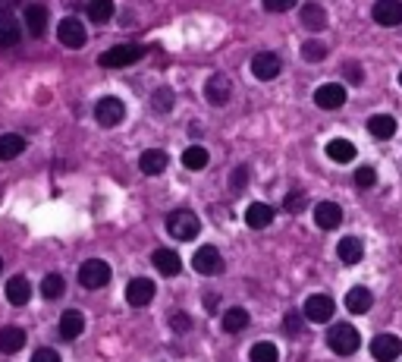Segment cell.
Returning <instances> with one entry per match:
<instances>
[{"label":"cell","mask_w":402,"mask_h":362,"mask_svg":"<svg viewBox=\"0 0 402 362\" xmlns=\"http://www.w3.org/2000/svg\"><path fill=\"white\" fill-rule=\"evenodd\" d=\"M402 353V340L396 334H377L374 340H371V356H374L377 362H393L399 359Z\"/></svg>","instance_id":"cell-8"},{"label":"cell","mask_w":402,"mask_h":362,"mask_svg":"<svg viewBox=\"0 0 402 362\" xmlns=\"http://www.w3.org/2000/svg\"><path fill=\"white\" fill-rule=\"evenodd\" d=\"M314 104L318 108H324V110H336V108H343L345 104V89L339 82H327V85H320L318 92H314Z\"/></svg>","instance_id":"cell-14"},{"label":"cell","mask_w":402,"mask_h":362,"mask_svg":"<svg viewBox=\"0 0 402 362\" xmlns=\"http://www.w3.org/2000/svg\"><path fill=\"white\" fill-rule=\"evenodd\" d=\"M173 328L176 331H188V328H192V321H188L186 312H176V315H173Z\"/></svg>","instance_id":"cell-42"},{"label":"cell","mask_w":402,"mask_h":362,"mask_svg":"<svg viewBox=\"0 0 402 362\" xmlns=\"http://www.w3.org/2000/svg\"><path fill=\"white\" fill-rule=\"evenodd\" d=\"M336 255H339V261H345V265H358L364 255V242L358 240V236H343L336 246Z\"/></svg>","instance_id":"cell-19"},{"label":"cell","mask_w":402,"mask_h":362,"mask_svg":"<svg viewBox=\"0 0 402 362\" xmlns=\"http://www.w3.org/2000/svg\"><path fill=\"white\" fill-rule=\"evenodd\" d=\"M276 359H280V353H276V343L261 340V343H255V347H251V362H276Z\"/></svg>","instance_id":"cell-34"},{"label":"cell","mask_w":402,"mask_h":362,"mask_svg":"<svg viewBox=\"0 0 402 362\" xmlns=\"http://www.w3.org/2000/svg\"><path fill=\"white\" fill-rule=\"evenodd\" d=\"M57 38H60L66 48L79 51V48H85L88 35H85V26H82L79 20H63V22H60V29H57Z\"/></svg>","instance_id":"cell-12"},{"label":"cell","mask_w":402,"mask_h":362,"mask_svg":"<svg viewBox=\"0 0 402 362\" xmlns=\"http://www.w3.org/2000/svg\"><path fill=\"white\" fill-rule=\"evenodd\" d=\"M295 3H299V0H264V10H267V13H286Z\"/></svg>","instance_id":"cell-38"},{"label":"cell","mask_w":402,"mask_h":362,"mask_svg":"<svg viewBox=\"0 0 402 362\" xmlns=\"http://www.w3.org/2000/svg\"><path fill=\"white\" fill-rule=\"evenodd\" d=\"M314 224H318L320 230H336L339 224H343V208H339L336 202L314 205Z\"/></svg>","instance_id":"cell-15"},{"label":"cell","mask_w":402,"mask_h":362,"mask_svg":"<svg viewBox=\"0 0 402 362\" xmlns=\"http://www.w3.org/2000/svg\"><path fill=\"white\" fill-rule=\"evenodd\" d=\"M79 284L88 290H100L104 284H110V265L104 259H88L79 268Z\"/></svg>","instance_id":"cell-3"},{"label":"cell","mask_w":402,"mask_h":362,"mask_svg":"<svg viewBox=\"0 0 402 362\" xmlns=\"http://www.w3.org/2000/svg\"><path fill=\"white\" fill-rule=\"evenodd\" d=\"M302 57H305V60L327 57V45H320V41H305V45H302Z\"/></svg>","instance_id":"cell-35"},{"label":"cell","mask_w":402,"mask_h":362,"mask_svg":"<svg viewBox=\"0 0 402 362\" xmlns=\"http://www.w3.org/2000/svg\"><path fill=\"white\" fill-rule=\"evenodd\" d=\"M170 164V158L163 152H157V148H151V152H142V158H138V167H142V173H148V177H157V173H163Z\"/></svg>","instance_id":"cell-20"},{"label":"cell","mask_w":402,"mask_h":362,"mask_svg":"<svg viewBox=\"0 0 402 362\" xmlns=\"http://www.w3.org/2000/svg\"><path fill=\"white\" fill-rule=\"evenodd\" d=\"M123 117H126V104L119 101V98H100V101L94 104V120L107 129L117 126Z\"/></svg>","instance_id":"cell-6"},{"label":"cell","mask_w":402,"mask_h":362,"mask_svg":"<svg viewBox=\"0 0 402 362\" xmlns=\"http://www.w3.org/2000/svg\"><path fill=\"white\" fill-rule=\"evenodd\" d=\"M245 324H248V312H245V309H239V305H236V309H226L223 312V331L239 334Z\"/></svg>","instance_id":"cell-30"},{"label":"cell","mask_w":402,"mask_h":362,"mask_svg":"<svg viewBox=\"0 0 402 362\" xmlns=\"http://www.w3.org/2000/svg\"><path fill=\"white\" fill-rule=\"evenodd\" d=\"M0 271H3V261H0Z\"/></svg>","instance_id":"cell-47"},{"label":"cell","mask_w":402,"mask_h":362,"mask_svg":"<svg viewBox=\"0 0 402 362\" xmlns=\"http://www.w3.org/2000/svg\"><path fill=\"white\" fill-rule=\"evenodd\" d=\"M6 299H10L13 305H25L31 299V284L22 277V274L6 280Z\"/></svg>","instance_id":"cell-22"},{"label":"cell","mask_w":402,"mask_h":362,"mask_svg":"<svg viewBox=\"0 0 402 362\" xmlns=\"http://www.w3.org/2000/svg\"><path fill=\"white\" fill-rule=\"evenodd\" d=\"M170 104H173V92H170V89H161V92L154 95V101H151V108L161 110V114H167Z\"/></svg>","instance_id":"cell-37"},{"label":"cell","mask_w":402,"mask_h":362,"mask_svg":"<svg viewBox=\"0 0 402 362\" xmlns=\"http://www.w3.org/2000/svg\"><path fill=\"white\" fill-rule=\"evenodd\" d=\"M371 305H374V296H371L368 287H352V290L345 293V309H349L352 315H364Z\"/></svg>","instance_id":"cell-17"},{"label":"cell","mask_w":402,"mask_h":362,"mask_svg":"<svg viewBox=\"0 0 402 362\" xmlns=\"http://www.w3.org/2000/svg\"><path fill=\"white\" fill-rule=\"evenodd\" d=\"M399 85H402V73H399Z\"/></svg>","instance_id":"cell-46"},{"label":"cell","mask_w":402,"mask_h":362,"mask_svg":"<svg viewBox=\"0 0 402 362\" xmlns=\"http://www.w3.org/2000/svg\"><path fill=\"white\" fill-rule=\"evenodd\" d=\"M345 79H349L352 85L362 82V70H358V64H349V66H345Z\"/></svg>","instance_id":"cell-43"},{"label":"cell","mask_w":402,"mask_h":362,"mask_svg":"<svg viewBox=\"0 0 402 362\" xmlns=\"http://www.w3.org/2000/svg\"><path fill=\"white\" fill-rule=\"evenodd\" d=\"M167 230H170V236H176V240H195L201 224L192 211H173V215L167 217Z\"/></svg>","instance_id":"cell-4"},{"label":"cell","mask_w":402,"mask_h":362,"mask_svg":"<svg viewBox=\"0 0 402 362\" xmlns=\"http://www.w3.org/2000/svg\"><path fill=\"white\" fill-rule=\"evenodd\" d=\"M110 16H113V0H91V3H88V20L91 22L104 26Z\"/></svg>","instance_id":"cell-31"},{"label":"cell","mask_w":402,"mask_h":362,"mask_svg":"<svg viewBox=\"0 0 402 362\" xmlns=\"http://www.w3.org/2000/svg\"><path fill=\"white\" fill-rule=\"evenodd\" d=\"M63 290H66V284H63L60 274H47V277L41 280V293H44V299H60V296H63Z\"/></svg>","instance_id":"cell-33"},{"label":"cell","mask_w":402,"mask_h":362,"mask_svg":"<svg viewBox=\"0 0 402 362\" xmlns=\"http://www.w3.org/2000/svg\"><path fill=\"white\" fill-rule=\"evenodd\" d=\"M25 152V139L16 133H3L0 136V161H13Z\"/></svg>","instance_id":"cell-27"},{"label":"cell","mask_w":402,"mask_h":362,"mask_svg":"<svg viewBox=\"0 0 402 362\" xmlns=\"http://www.w3.org/2000/svg\"><path fill=\"white\" fill-rule=\"evenodd\" d=\"M333 312H336V303H333L327 293H314V296L305 299V318L314 324H327L333 318Z\"/></svg>","instance_id":"cell-5"},{"label":"cell","mask_w":402,"mask_h":362,"mask_svg":"<svg viewBox=\"0 0 402 362\" xmlns=\"http://www.w3.org/2000/svg\"><path fill=\"white\" fill-rule=\"evenodd\" d=\"M182 164H186L188 171H204V167H207V152L201 145H188L186 152H182Z\"/></svg>","instance_id":"cell-32"},{"label":"cell","mask_w":402,"mask_h":362,"mask_svg":"<svg viewBox=\"0 0 402 362\" xmlns=\"http://www.w3.org/2000/svg\"><path fill=\"white\" fill-rule=\"evenodd\" d=\"M283 324H286L289 334H299V328H302V315H299V312H289L286 321H283Z\"/></svg>","instance_id":"cell-40"},{"label":"cell","mask_w":402,"mask_h":362,"mask_svg":"<svg viewBox=\"0 0 402 362\" xmlns=\"http://www.w3.org/2000/svg\"><path fill=\"white\" fill-rule=\"evenodd\" d=\"M371 16H374V22L383 29L402 26V0H377Z\"/></svg>","instance_id":"cell-7"},{"label":"cell","mask_w":402,"mask_h":362,"mask_svg":"<svg viewBox=\"0 0 402 362\" xmlns=\"http://www.w3.org/2000/svg\"><path fill=\"white\" fill-rule=\"evenodd\" d=\"M368 129H371V136L374 139H393V133H396V117H389V114H374L368 120Z\"/></svg>","instance_id":"cell-24"},{"label":"cell","mask_w":402,"mask_h":362,"mask_svg":"<svg viewBox=\"0 0 402 362\" xmlns=\"http://www.w3.org/2000/svg\"><path fill=\"white\" fill-rule=\"evenodd\" d=\"M192 265H195V271L204 274V277H211V274H220V271H223V259H220V252H217L214 246H201L198 252H195Z\"/></svg>","instance_id":"cell-11"},{"label":"cell","mask_w":402,"mask_h":362,"mask_svg":"<svg viewBox=\"0 0 402 362\" xmlns=\"http://www.w3.org/2000/svg\"><path fill=\"white\" fill-rule=\"evenodd\" d=\"M25 29H29L31 35H44V29H47V10L41 7V3H35V7L25 10Z\"/></svg>","instance_id":"cell-28"},{"label":"cell","mask_w":402,"mask_h":362,"mask_svg":"<svg viewBox=\"0 0 402 362\" xmlns=\"http://www.w3.org/2000/svg\"><path fill=\"white\" fill-rule=\"evenodd\" d=\"M204 98L214 104V108H223V104H230V98H232V82L223 76V73H214L204 85Z\"/></svg>","instance_id":"cell-9"},{"label":"cell","mask_w":402,"mask_h":362,"mask_svg":"<svg viewBox=\"0 0 402 362\" xmlns=\"http://www.w3.org/2000/svg\"><path fill=\"white\" fill-rule=\"evenodd\" d=\"M305 208V192H289L286 196V211H302Z\"/></svg>","instance_id":"cell-39"},{"label":"cell","mask_w":402,"mask_h":362,"mask_svg":"<svg viewBox=\"0 0 402 362\" xmlns=\"http://www.w3.org/2000/svg\"><path fill=\"white\" fill-rule=\"evenodd\" d=\"M82 331H85V315H82V312H75V309L63 312V315H60V334L66 337V340H75Z\"/></svg>","instance_id":"cell-21"},{"label":"cell","mask_w":402,"mask_h":362,"mask_svg":"<svg viewBox=\"0 0 402 362\" xmlns=\"http://www.w3.org/2000/svg\"><path fill=\"white\" fill-rule=\"evenodd\" d=\"M25 347L22 328H0V353H19Z\"/></svg>","instance_id":"cell-26"},{"label":"cell","mask_w":402,"mask_h":362,"mask_svg":"<svg viewBox=\"0 0 402 362\" xmlns=\"http://www.w3.org/2000/svg\"><path fill=\"white\" fill-rule=\"evenodd\" d=\"M270 221H274V208H270V205L255 202V205H248V208H245V224H248L251 230L270 227Z\"/></svg>","instance_id":"cell-18"},{"label":"cell","mask_w":402,"mask_h":362,"mask_svg":"<svg viewBox=\"0 0 402 362\" xmlns=\"http://www.w3.org/2000/svg\"><path fill=\"white\" fill-rule=\"evenodd\" d=\"M144 57V48L142 45H117L110 48V51H104L98 57V66H104V70H119V66H132L135 60Z\"/></svg>","instance_id":"cell-2"},{"label":"cell","mask_w":402,"mask_h":362,"mask_svg":"<svg viewBox=\"0 0 402 362\" xmlns=\"http://www.w3.org/2000/svg\"><path fill=\"white\" fill-rule=\"evenodd\" d=\"M154 293H157V287L151 284L148 277H135L129 287H126V303L142 309V305H148L151 299H154Z\"/></svg>","instance_id":"cell-13"},{"label":"cell","mask_w":402,"mask_h":362,"mask_svg":"<svg viewBox=\"0 0 402 362\" xmlns=\"http://www.w3.org/2000/svg\"><path fill=\"white\" fill-rule=\"evenodd\" d=\"M280 70H283L280 57H276V54H270V51L255 54V57H251V73H255L261 82H270V79H276V76H280Z\"/></svg>","instance_id":"cell-10"},{"label":"cell","mask_w":402,"mask_h":362,"mask_svg":"<svg viewBox=\"0 0 402 362\" xmlns=\"http://www.w3.org/2000/svg\"><path fill=\"white\" fill-rule=\"evenodd\" d=\"M327 158L345 164V161L355 158V145H352L349 139H333V142H327Z\"/></svg>","instance_id":"cell-29"},{"label":"cell","mask_w":402,"mask_h":362,"mask_svg":"<svg viewBox=\"0 0 402 362\" xmlns=\"http://www.w3.org/2000/svg\"><path fill=\"white\" fill-rule=\"evenodd\" d=\"M154 268L161 274H167V277H173V274L182 271V261H179V255L170 252V249H157V252H154Z\"/></svg>","instance_id":"cell-25"},{"label":"cell","mask_w":402,"mask_h":362,"mask_svg":"<svg viewBox=\"0 0 402 362\" xmlns=\"http://www.w3.org/2000/svg\"><path fill=\"white\" fill-rule=\"evenodd\" d=\"M13 3H19V0H0V10H6V7H13Z\"/></svg>","instance_id":"cell-45"},{"label":"cell","mask_w":402,"mask_h":362,"mask_svg":"<svg viewBox=\"0 0 402 362\" xmlns=\"http://www.w3.org/2000/svg\"><path fill=\"white\" fill-rule=\"evenodd\" d=\"M31 362H60V356H57L54 349H38V353L31 356Z\"/></svg>","instance_id":"cell-41"},{"label":"cell","mask_w":402,"mask_h":362,"mask_svg":"<svg viewBox=\"0 0 402 362\" xmlns=\"http://www.w3.org/2000/svg\"><path fill=\"white\" fill-rule=\"evenodd\" d=\"M327 347L336 356H352L362 347V337H358V331L352 328V324H333V328L327 331Z\"/></svg>","instance_id":"cell-1"},{"label":"cell","mask_w":402,"mask_h":362,"mask_svg":"<svg viewBox=\"0 0 402 362\" xmlns=\"http://www.w3.org/2000/svg\"><path fill=\"white\" fill-rule=\"evenodd\" d=\"M232 183H236V186H242V183H245V167H239V171L232 173Z\"/></svg>","instance_id":"cell-44"},{"label":"cell","mask_w":402,"mask_h":362,"mask_svg":"<svg viewBox=\"0 0 402 362\" xmlns=\"http://www.w3.org/2000/svg\"><path fill=\"white\" fill-rule=\"evenodd\" d=\"M19 38H22V26L13 13L0 10V48H16Z\"/></svg>","instance_id":"cell-16"},{"label":"cell","mask_w":402,"mask_h":362,"mask_svg":"<svg viewBox=\"0 0 402 362\" xmlns=\"http://www.w3.org/2000/svg\"><path fill=\"white\" fill-rule=\"evenodd\" d=\"M302 26L311 29V32L327 29V10L320 7V3H305V7H302Z\"/></svg>","instance_id":"cell-23"},{"label":"cell","mask_w":402,"mask_h":362,"mask_svg":"<svg viewBox=\"0 0 402 362\" xmlns=\"http://www.w3.org/2000/svg\"><path fill=\"white\" fill-rule=\"evenodd\" d=\"M355 183L362 186V189H368V186H374V183H377V173H374V167H368V164H364V167H358V171H355Z\"/></svg>","instance_id":"cell-36"}]
</instances>
